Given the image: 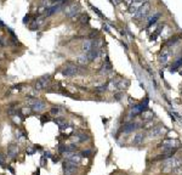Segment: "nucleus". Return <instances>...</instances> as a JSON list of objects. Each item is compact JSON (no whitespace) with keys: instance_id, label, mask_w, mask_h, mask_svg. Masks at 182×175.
Listing matches in <instances>:
<instances>
[{"instance_id":"obj_1","label":"nucleus","mask_w":182,"mask_h":175,"mask_svg":"<svg viewBox=\"0 0 182 175\" xmlns=\"http://www.w3.org/2000/svg\"><path fill=\"white\" fill-rule=\"evenodd\" d=\"M151 11V3L149 0H144L142 3V5L138 7V10L134 13V18L137 21V20H142V18H146L147 15Z\"/></svg>"},{"instance_id":"obj_2","label":"nucleus","mask_w":182,"mask_h":175,"mask_svg":"<svg viewBox=\"0 0 182 175\" xmlns=\"http://www.w3.org/2000/svg\"><path fill=\"white\" fill-rule=\"evenodd\" d=\"M171 57H172V52L169 48H164L163 50L159 52V55H158V61H159V63H162V65H167L170 62L171 60Z\"/></svg>"},{"instance_id":"obj_3","label":"nucleus","mask_w":182,"mask_h":175,"mask_svg":"<svg viewBox=\"0 0 182 175\" xmlns=\"http://www.w3.org/2000/svg\"><path fill=\"white\" fill-rule=\"evenodd\" d=\"M167 130L165 129L164 125H157V127H153L148 133V136L149 139H158V137H162L166 134Z\"/></svg>"},{"instance_id":"obj_4","label":"nucleus","mask_w":182,"mask_h":175,"mask_svg":"<svg viewBox=\"0 0 182 175\" xmlns=\"http://www.w3.org/2000/svg\"><path fill=\"white\" fill-rule=\"evenodd\" d=\"M158 147H162L164 152H166V153H169V152H175V150H172V149H176L177 147V141L172 140V139H164L163 142Z\"/></svg>"},{"instance_id":"obj_5","label":"nucleus","mask_w":182,"mask_h":175,"mask_svg":"<svg viewBox=\"0 0 182 175\" xmlns=\"http://www.w3.org/2000/svg\"><path fill=\"white\" fill-rule=\"evenodd\" d=\"M79 73V68L74 65H68L62 69V74L65 77H74Z\"/></svg>"},{"instance_id":"obj_6","label":"nucleus","mask_w":182,"mask_h":175,"mask_svg":"<svg viewBox=\"0 0 182 175\" xmlns=\"http://www.w3.org/2000/svg\"><path fill=\"white\" fill-rule=\"evenodd\" d=\"M94 48H97V43H96V40H94V39H86V40H84L83 45H81V49H83V51L85 53L90 52Z\"/></svg>"},{"instance_id":"obj_7","label":"nucleus","mask_w":182,"mask_h":175,"mask_svg":"<svg viewBox=\"0 0 182 175\" xmlns=\"http://www.w3.org/2000/svg\"><path fill=\"white\" fill-rule=\"evenodd\" d=\"M49 83H50V75H44V77L39 78L38 80H36L35 89L36 90H43V89H45L47 87Z\"/></svg>"},{"instance_id":"obj_8","label":"nucleus","mask_w":182,"mask_h":175,"mask_svg":"<svg viewBox=\"0 0 182 175\" xmlns=\"http://www.w3.org/2000/svg\"><path fill=\"white\" fill-rule=\"evenodd\" d=\"M63 12H65V15L67 17H74L75 15H78V12H79V5L78 4H72V5L67 6Z\"/></svg>"},{"instance_id":"obj_9","label":"nucleus","mask_w":182,"mask_h":175,"mask_svg":"<svg viewBox=\"0 0 182 175\" xmlns=\"http://www.w3.org/2000/svg\"><path fill=\"white\" fill-rule=\"evenodd\" d=\"M76 170V164L72 163L69 160L63 163V172H65L66 175H73V173H75Z\"/></svg>"},{"instance_id":"obj_10","label":"nucleus","mask_w":182,"mask_h":175,"mask_svg":"<svg viewBox=\"0 0 182 175\" xmlns=\"http://www.w3.org/2000/svg\"><path fill=\"white\" fill-rule=\"evenodd\" d=\"M65 157L67 160H69L72 163H75V164H78L81 159V155H78V153H75V152H66Z\"/></svg>"},{"instance_id":"obj_11","label":"nucleus","mask_w":182,"mask_h":175,"mask_svg":"<svg viewBox=\"0 0 182 175\" xmlns=\"http://www.w3.org/2000/svg\"><path fill=\"white\" fill-rule=\"evenodd\" d=\"M137 128H138V125L136 124L135 122H127V123H125L124 125H123L121 131H123V133H125V134H129V133L135 131V130L137 129Z\"/></svg>"},{"instance_id":"obj_12","label":"nucleus","mask_w":182,"mask_h":175,"mask_svg":"<svg viewBox=\"0 0 182 175\" xmlns=\"http://www.w3.org/2000/svg\"><path fill=\"white\" fill-rule=\"evenodd\" d=\"M182 38V35L181 34H176V35H172L171 38H169L165 42V46L166 48H172V46H175L177 43H180V40Z\"/></svg>"},{"instance_id":"obj_13","label":"nucleus","mask_w":182,"mask_h":175,"mask_svg":"<svg viewBox=\"0 0 182 175\" xmlns=\"http://www.w3.org/2000/svg\"><path fill=\"white\" fill-rule=\"evenodd\" d=\"M109 72H112V63L109 62L108 57H106V61H104V63L101 66V69H100V73L101 74H107Z\"/></svg>"},{"instance_id":"obj_14","label":"nucleus","mask_w":182,"mask_h":175,"mask_svg":"<svg viewBox=\"0 0 182 175\" xmlns=\"http://www.w3.org/2000/svg\"><path fill=\"white\" fill-rule=\"evenodd\" d=\"M160 16H162L160 12H156L153 16L148 17V20H147V28H151L153 24H156L157 22H158V20L160 18Z\"/></svg>"},{"instance_id":"obj_15","label":"nucleus","mask_w":182,"mask_h":175,"mask_svg":"<svg viewBox=\"0 0 182 175\" xmlns=\"http://www.w3.org/2000/svg\"><path fill=\"white\" fill-rule=\"evenodd\" d=\"M86 56H88V58H89V62L95 61V60H96V58H98V56H100V49H98V48H94L90 52L86 53Z\"/></svg>"},{"instance_id":"obj_16","label":"nucleus","mask_w":182,"mask_h":175,"mask_svg":"<svg viewBox=\"0 0 182 175\" xmlns=\"http://www.w3.org/2000/svg\"><path fill=\"white\" fill-rule=\"evenodd\" d=\"M163 170H164L165 173L170 172V170H174V158H167L165 162H164Z\"/></svg>"},{"instance_id":"obj_17","label":"nucleus","mask_w":182,"mask_h":175,"mask_svg":"<svg viewBox=\"0 0 182 175\" xmlns=\"http://www.w3.org/2000/svg\"><path fill=\"white\" fill-rule=\"evenodd\" d=\"M61 7V5H52V6H50V7H46V10H45V16L46 17H50V16H52L53 13H56L58 11V9Z\"/></svg>"},{"instance_id":"obj_18","label":"nucleus","mask_w":182,"mask_h":175,"mask_svg":"<svg viewBox=\"0 0 182 175\" xmlns=\"http://www.w3.org/2000/svg\"><path fill=\"white\" fill-rule=\"evenodd\" d=\"M32 111H34V112H42L45 110V104L43 101H39V100H36V102L30 107Z\"/></svg>"},{"instance_id":"obj_19","label":"nucleus","mask_w":182,"mask_h":175,"mask_svg":"<svg viewBox=\"0 0 182 175\" xmlns=\"http://www.w3.org/2000/svg\"><path fill=\"white\" fill-rule=\"evenodd\" d=\"M144 134L143 133H137L136 135L134 136V140H133V143L134 145H141V143H143L144 141Z\"/></svg>"},{"instance_id":"obj_20","label":"nucleus","mask_w":182,"mask_h":175,"mask_svg":"<svg viewBox=\"0 0 182 175\" xmlns=\"http://www.w3.org/2000/svg\"><path fill=\"white\" fill-rule=\"evenodd\" d=\"M17 152H18V149H17V146L16 145H10L9 146V149H7V155L10 156V157H15L17 156Z\"/></svg>"},{"instance_id":"obj_21","label":"nucleus","mask_w":182,"mask_h":175,"mask_svg":"<svg viewBox=\"0 0 182 175\" xmlns=\"http://www.w3.org/2000/svg\"><path fill=\"white\" fill-rule=\"evenodd\" d=\"M130 85V82L127 79H120L118 80V89L119 90H123V89H126Z\"/></svg>"},{"instance_id":"obj_22","label":"nucleus","mask_w":182,"mask_h":175,"mask_svg":"<svg viewBox=\"0 0 182 175\" xmlns=\"http://www.w3.org/2000/svg\"><path fill=\"white\" fill-rule=\"evenodd\" d=\"M86 140H89V136L85 135V134H78V135L74 136V141L75 142H84Z\"/></svg>"},{"instance_id":"obj_23","label":"nucleus","mask_w":182,"mask_h":175,"mask_svg":"<svg viewBox=\"0 0 182 175\" xmlns=\"http://www.w3.org/2000/svg\"><path fill=\"white\" fill-rule=\"evenodd\" d=\"M142 118L144 119V120H152L153 119V116H154V113L152 111H149V110H147V111H144L143 113H142Z\"/></svg>"},{"instance_id":"obj_24","label":"nucleus","mask_w":182,"mask_h":175,"mask_svg":"<svg viewBox=\"0 0 182 175\" xmlns=\"http://www.w3.org/2000/svg\"><path fill=\"white\" fill-rule=\"evenodd\" d=\"M55 122H56L57 124H58V127H60L61 129H67L68 127H67V122L65 119H61V118H56L55 119Z\"/></svg>"},{"instance_id":"obj_25","label":"nucleus","mask_w":182,"mask_h":175,"mask_svg":"<svg viewBox=\"0 0 182 175\" xmlns=\"http://www.w3.org/2000/svg\"><path fill=\"white\" fill-rule=\"evenodd\" d=\"M76 61H78V63H80V65H86V63H89V58H88V56H86V53H85V55L79 56Z\"/></svg>"},{"instance_id":"obj_26","label":"nucleus","mask_w":182,"mask_h":175,"mask_svg":"<svg viewBox=\"0 0 182 175\" xmlns=\"http://www.w3.org/2000/svg\"><path fill=\"white\" fill-rule=\"evenodd\" d=\"M108 85V89L109 90H115V89H118V80H111V82H109V84H107Z\"/></svg>"},{"instance_id":"obj_27","label":"nucleus","mask_w":182,"mask_h":175,"mask_svg":"<svg viewBox=\"0 0 182 175\" xmlns=\"http://www.w3.org/2000/svg\"><path fill=\"white\" fill-rule=\"evenodd\" d=\"M107 89H108V85L107 84H103V85H101V87L95 88V92H104Z\"/></svg>"},{"instance_id":"obj_28","label":"nucleus","mask_w":182,"mask_h":175,"mask_svg":"<svg viewBox=\"0 0 182 175\" xmlns=\"http://www.w3.org/2000/svg\"><path fill=\"white\" fill-rule=\"evenodd\" d=\"M89 22V16L88 15H83L80 17V23L81 24H86Z\"/></svg>"},{"instance_id":"obj_29","label":"nucleus","mask_w":182,"mask_h":175,"mask_svg":"<svg viewBox=\"0 0 182 175\" xmlns=\"http://www.w3.org/2000/svg\"><path fill=\"white\" fill-rule=\"evenodd\" d=\"M58 151H60L61 153H66V152H68V145H67V146L61 145L60 147H58Z\"/></svg>"},{"instance_id":"obj_30","label":"nucleus","mask_w":182,"mask_h":175,"mask_svg":"<svg viewBox=\"0 0 182 175\" xmlns=\"http://www.w3.org/2000/svg\"><path fill=\"white\" fill-rule=\"evenodd\" d=\"M121 96H123V92H118L114 95V100L115 101H120L121 100Z\"/></svg>"},{"instance_id":"obj_31","label":"nucleus","mask_w":182,"mask_h":175,"mask_svg":"<svg viewBox=\"0 0 182 175\" xmlns=\"http://www.w3.org/2000/svg\"><path fill=\"white\" fill-rule=\"evenodd\" d=\"M91 151H83L81 152V157H90Z\"/></svg>"},{"instance_id":"obj_32","label":"nucleus","mask_w":182,"mask_h":175,"mask_svg":"<svg viewBox=\"0 0 182 175\" xmlns=\"http://www.w3.org/2000/svg\"><path fill=\"white\" fill-rule=\"evenodd\" d=\"M129 4H133V3H143V0H125Z\"/></svg>"},{"instance_id":"obj_33","label":"nucleus","mask_w":182,"mask_h":175,"mask_svg":"<svg viewBox=\"0 0 182 175\" xmlns=\"http://www.w3.org/2000/svg\"><path fill=\"white\" fill-rule=\"evenodd\" d=\"M58 111H60V110H58L57 107H53V108L51 110V113H53V114H57V113H58Z\"/></svg>"},{"instance_id":"obj_34","label":"nucleus","mask_w":182,"mask_h":175,"mask_svg":"<svg viewBox=\"0 0 182 175\" xmlns=\"http://www.w3.org/2000/svg\"><path fill=\"white\" fill-rule=\"evenodd\" d=\"M92 10H94L95 12H96V13H97V15H98V16H102V13H101V12H100V11H98V9H96V7H95V6H92Z\"/></svg>"},{"instance_id":"obj_35","label":"nucleus","mask_w":182,"mask_h":175,"mask_svg":"<svg viewBox=\"0 0 182 175\" xmlns=\"http://www.w3.org/2000/svg\"><path fill=\"white\" fill-rule=\"evenodd\" d=\"M28 22H29V15H27L23 18V23H28Z\"/></svg>"},{"instance_id":"obj_36","label":"nucleus","mask_w":182,"mask_h":175,"mask_svg":"<svg viewBox=\"0 0 182 175\" xmlns=\"http://www.w3.org/2000/svg\"><path fill=\"white\" fill-rule=\"evenodd\" d=\"M4 163H5V159H4V157L0 155V164H4Z\"/></svg>"},{"instance_id":"obj_37","label":"nucleus","mask_w":182,"mask_h":175,"mask_svg":"<svg viewBox=\"0 0 182 175\" xmlns=\"http://www.w3.org/2000/svg\"><path fill=\"white\" fill-rule=\"evenodd\" d=\"M44 157H46V158H50V157H51V155H50L49 152H45V155H44Z\"/></svg>"},{"instance_id":"obj_38","label":"nucleus","mask_w":182,"mask_h":175,"mask_svg":"<svg viewBox=\"0 0 182 175\" xmlns=\"http://www.w3.org/2000/svg\"><path fill=\"white\" fill-rule=\"evenodd\" d=\"M57 160H58V158H57V157H56V158H55V157H53V158H52V162H55V163H56Z\"/></svg>"},{"instance_id":"obj_39","label":"nucleus","mask_w":182,"mask_h":175,"mask_svg":"<svg viewBox=\"0 0 182 175\" xmlns=\"http://www.w3.org/2000/svg\"><path fill=\"white\" fill-rule=\"evenodd\" d=\"M0 45H3V40H1V38H0Z\"/></svg>"},{"instance_id":"obj_40","label":"nucleus","mask_w":182,"mask_h":175,"mask_svg":"<svg viewBox=\"0 0 182 175\" xmlns=\"http://www.w3.org/2000/svg\"><path fill=\"white\" fill-rule=\"evenodd\" d=\"M0 26H1V27H4V23H3L1 21H0Z\"/></svg>"}]
</instances>
